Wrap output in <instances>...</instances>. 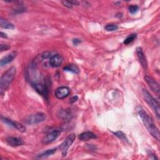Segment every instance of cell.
Here are the masks:
<instances>
[{
  "instance_id": "15",
  "label": "cell",
  "mask_w": 160,
  "mask_h": 160,
  "mask_svg": "<svg viewBox=\"0 0 160 160\" xmlns=\"http://www.w3.org/2000/svg\"><path fill=\"white\" fill-rule=\"evenodd\" d=\"M96 138H97L96 135L91 131H85V132L81 133L78 136L79 139H80L82 141H88L91 139H95Z\"/></svg>"
},
{
  "instance_id": "24",
  "label": "cell",
  "mask_w": 160,
  "mask_h": 160,
  "mask_svg": "<svg viewBox=\"0 0 160 160\" xmlns=\"http://www.w3.org/2000/svg\"><path fill=\"white\" fill-rule=\"evenodd\" d=\"M61 2H62V4L64 6H66V7H67L68 8H71L72 7V6H73L72 3L70 1H62Z\"/></svg>"
},
{
  "instance_id": "13",
  "label": "cell",
  "mask_w": 160,
  "mask_h": 160,
  "mask_svg": "<svg viewBox=\"0 0 160 160\" xmlns=\"http://www.w3.org/2000/svg\"><path fill=\"white\" fill-rule=\"evenodd\" d=\"M17 52L16 51H12L8 54H6L5 56H4L0 61V65L1 66H3L4 65H6L7 64L12 62L16 56Z\"/></svg>"
},
{
  "instance_id": "28",
  "label": "cell",
  "mask_w": 160,
  "mask_h": 160,
  "mask_svg": "<svg viewBox=\"0 0 160 160\" xmlns=\"http://www.w3.org/2000/svg\"><path fill=\"white\" fill-rule=\"evenodd\" d=\"M1 38H6L8 36H7V34L3 32H1V35H0Z\"/></svg>"
},
{
  "instance_id": "4",
  "label": "cell",
  "mask_w": 160,
  "mask_h": 160,
  "mask_svg": "<svg viewBox=\"0 0 160 160\" xmlns=\"http://www.w3.org/2000/svg\"><path fill=\"white\" fill-rule=\"evenodd\" d=\"M76 135L73 133L70 134L68 135V136L65 139V140L61 144V145L59 147V150L61 151L62 154L63 156H66L68 152V150L69 148L71 146L74 141L75 140Z\"/></svg>"
},
{
  "instance_id": "18",
  "label": "cell",
  "mask_w": 160,
  "mask_h": 160,
  "mask_svg": "<svg viewBox=\"0 0 160 160\" xmlns=\"http://www.w3.org/2000/svg\"><path fill=\"white\" fill-rule=\"evenodd\" d=\"M56 150H57V148H53V149H48V150L44 151L43 152H42L41 154H40L38 156V158H44L49 157V156L54 154L56 152Z\"/></svg>"
},
{
  "instance_id": "8",
  "label": "cell",
  "mask_w": 160,
  "mask_h": 160,
  "mask_svg": "<svg viewBox=\"0 0 160 160\" xmlns=\"http://www.w3.org/2000/svg\"><path fill=\"white\" fill-rule=\"evenodd\" d=\"M61 132L58 130L52 131L49 133H48L43 138L42 142L44 144H49L54 141H55L60 135Z\"/></svg>"
},
{
  "instance_id": "19",
  "label": "cell",
  "mask_w": 160,
  "mask_h": 160,
  "mask_svg": "<svg viewBox=\"0 0 160 160\" xmlns=\"http://www.w3.org/2000/svg\"><path fill=\"white\" fill-rule=\"evenodd\" d=\"M137 34H131L130 35H129L124 41L123 43L124 44H129V43H131V42H132L136 38Z\"/></svg>"
},
{
  "instance_id": "9",
  "label": "cell",
  "mask_w": 160,
  "mask_h": 160,
  "mask_svg": "<svg viewBox=\"0 0 160 160\" xmlns=\"http://www.w3.org/2000/svg\"><path fill=\"white\" fill-rule=\"evenodd\" d=\"M32 86L34 88V89L41 96H43L44 97L48 96V89L46 84L38 82V83H34L32 84Z\"/></svg>"
},
{
  "instance_id": "10",
  "label": "cell",
  "mask_w": 160,
  "mask_h": 160,
  "mask_svg": "<svg viewBox=\"0 0 160 160\" xmlns=\"http://www.w3.org/2000/svg\"><path fill=\"white\" fill-rule=\"evenodd\" d=\"M69 89L66 86L58 88L55 91V96L57 98L62 99L67 97L69 94Z\"/></svg>"
},
{
  "instance_id": "1",
  "label": "cell",
  "mask_w": 160,
  "mask_h": 160,
  "mask_svg": "<svg viewBox=\"0 0 160 160\" xmlns=\"http://www.w3.org/2000/svg\"><path fill=\"white\" fill-rule=\"evenodd\" d=\"M138 113L144 125L149 131V132L158 141L160 139V133L158 128L154 123L152 119L149 117L148 114L144 111L143 109L139 108L138 109Z\"/></svg>"
},
{
  "instance_id": "16",
  "label": "cell",
  "mask_w": 160,
  "mask_h": 160,
  "mask_svg": "<svg viewBox=\"0 0 160 160\" xmlns=\"http://www.w3.org/2000/svg\"><path fill=\"white\" fill-rule=\"evenodd\" d=\"M0 26L4 29H13L15 28L13 24L9 22L8 20L2 18V17L0 18Z\"/></svg>"
},
{
  "instance_id": "2",
  "label": "cell",
  "mask_w": 160,
  "mask_h": 160,
  "mask_svg": "<svg viewBox=\"0 0 160 160\" xmlns=\"http://www.w3.org/2000/svg\"><path fill=\"white\" fill-rule=\"evenodd\" d=\"M16 74V69L12 66L9 68L1 76L0 80V92L2 94L14 80Z\"/></svg>"
},
{
  "instance_id": "14",
  "label": "cell",
  "mask_w": 160,
  "mask_h": 160,
  "mask_svg": "<svg viewBox=\"0 0 160 160\" xmlns=\"http://www.w3.org/2000/svg\"><path fill=\"white\" fill-rule=\"evenodd\" d=\"M62 58L59 54H54L50 58L49 64L52 67H59L62 63Z\"/></svg>"
},
{
  "instance_id": "25",
  "label": "cell",
  "mask_w": 160,
  "mask_h": 160,
  "mask_svg": "<svg viewBox=\"0 0 160 160\" xmlns=\"http://www.w3.org/2000/svg\"><path fill=\"white\" fill-rule=\"evenodd\" d=\"M0 48H1V51H6V50H8L10 48V46H8V44H1L0 45Z\"/></svg>"
},
{
  "instance_id": "27",
  "label": "cell",
  "mask_w": 160,
  "mask_h": 160,
  "mask_svg": "<svg viewBox=\"0 0 160 160\" xmlns=\"http://www.w3.org/2000/svg\"><path fill=\"white\" fill-rule=\"evenodd\" d=\"M78 97L77 96H72V97L71 98V99H70V102H71V103H73V102H76V101L78 100Z\"/></svg>"
},
{
  "instance_id": "23",
  "label": "cell",
  "mask_w": 160,
  "mask_h": 160,
  "mask_svg": "<svg viewBox=\"0 0 160 160\" xmlns=\"http://www.w3.org/2000/svg\"><path fill=\"white\" fill-rule=\"evenodd\" d=\"M53 55L52 54V52L51 51H46V52H44L43 53H42L41 54V58L42 59H46L48 58H49L51 57H52Z\"/></svg>"
},
{
  "instance_id": "5",
  "label": "cell",
  "mask_w": 160,
  "mask_h": 160,
  "mask_svg": "<svg viewBox=\"0 0 160 160\" xmlns=\"http://www.w3.org/2000/svg\"><path fill=\"white\" fill-rule=\"evenodd\" d=\"M46 119V116L43 112H36L29 115L26 120V123L29 124H35L44 121Z\"/></svg>"
},
{
  "instance_id": "22",
  "label": "cell",
  "mask_w": 160,
  "mask_h": 160,
  "mask_svg": "<svg viewBox=\"0 0 160 160\" xmlns=\"http://www.w3.org/2000/svg\"><path fill=\"white\" fill-rule=\"evenodd\" d=\"M129 11L131 14H135L139 11V7L136 5H131L128 8Z\"/></svg>"
},
{
  "instance_id": "6",
  "label": "cell",
  "mask_w": 160,
  "mask_h": 160,
  "mask_svg": "<svg viewBox=\"0 0 160 160\" xmlns=\"http://www.w3.org/2000/svg\"><path fill=\"white\" fill-rule=\"evenodd\" d=\"M1 121L3 122H4L5 124L17 129L18 131H19L21 132H24L26 131V128L23 125H22L21 124H20L16 121H14L11 119L3 117L2 116H1Z\"/></svg>"
},
{
  "instance_id": "26",
  "label": "cell",
  "mask_w": 160,
  "mask_h": 160,
  "mask_svg": "<svg viewBox=\"0 0 160 160\" xmlns=\"http://www.w3.org/2000/svg\"><path fill=\"white\" fill-rule=\"evenodd\" d=\"M81 42V41L79 39H73L72 40V43L74 45H78L79 43H80Z\"/></svg>"
},
{
  "instance_id": "11",
  "label": "cell",
  "mask_w": 160,
  "mask_h": 160,
  "mask_svg": "<svg viewBox=\"0 0 160 160\" xmlns=\"http://www.w3.org/2000/svg\"><path fill=\"white\" fill-rule=\"evenodd\" d=\"M6 142L11 146L17 147L19 146H22L24 144L23 140L21 138L18 137H8L6 139Z\"/></svg>"
},
{
  "instance_id": "21",
  "label": "cell",
  "mask_w": 160,
  "mask_h": 160,
  "mask_svg": "<svg viewBox=\"0 0 160 160\" xmlns=\"http://www.w3.org/2000/svg\"><path fill=\"white\" fill-rule=\"evenodd\" d=\"M118 29V26L114 24H109L105 26V29L108 31H114Z\"/></svg>"
},
{
  "instance_id": "17",
  "label": "cell",
  "mask_w": 160,
  "mask_h": 160,
  "mask_svg": "<svg viewBox=\"0 0 160 160\" xmlns=\"http://www.w3.org/2000/svg\"><path fill=\"white\" fill-rule=\"evenodd\" d=\"M63 69L66 71H70L75 74H79V69L78 67L75 64H69L66 66H65Z\"/></svg>"
},
{
  "instance_id": "20",
  "label": "cell",
  "mask_w": 160,
  "mask_h": 160,
  "mask_svg": "<svg viewBox=\"0 0 160 160\" xmlns=\"http://www.w3.org/2000/svg\"><path fill=\"white\" fill-rule=\"evenodd\" d=\"M113 134L117 136L118 138H119L120 139H121L122 141L128 142V139L126 136V134H124L122 131H117V132H114Z\"/></svg>"
},
{
  "instance_id": "7",
  "label": "cell",
  "mask_w": 160,
  "mask_h": 160,
  "mask_svg": "<svg viewBox=\"0 0 160 160\" xmlns=\"http://www.w3.org/2000/svg\"><path fill=\"white\" fill-rule=\"evenodd\" d=\"M144 79L146 83L148 84V85L149 86V87L151 88V89L152 91L158 94L159 93V91H160L159 84L156 80H154L152 78L149 76H145Z\"/></svg>"
},
{
  "instance_id": "3",
  "label": "cell",
  "mask_w": 160,
  "mask_h": 160,
  "mask_svg": "<svg viewBox=\"0 0 160 160\" xmlns=\"http://www.w3.org/2000/svg\"><path fill=\"white\" fill-rule=\"evenodd\" d=\"M142 95L146 102L152 108V109L154 111V112L156 114V116L159 118L160 114V108L159 102L145 89H142Z\"/></svg>"
},
{
  "instance_id": "12",
  "label": "cell",
  "mask_w": 160,
  "mask_h": 160,
  "mask_svg": "<svg viewBox=\"0 0 160 160\" xmlns=\"http://www.w3.org/2000/svg\"><path fill=\"white\" fill-rule=\"evenodd\" d=\"M136 54H137L138 58L139 59V61L142 67L144 69H146L147 68L148 63H147L146 56H145V55L144 54V52H143V51H142V49L141 47H138L136 48Z\"/></svg>"
}]
</instances>
